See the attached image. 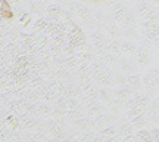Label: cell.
I'll return each instance as SVG.
<instances>
[{"instance_id":"1","label":"cell","mask_w":159,"mask_h":142,"mask_svg":"<svg viewBox=\"0 0 159 142\" xmlns=\"http://www.w3.org/2000/svg\"><path fill=\"white\" fill-rule=\"evenodd\" d=\"M0 15L6 18V19H12L13 18V12H12V7L7 3V0H0Z\"/></svg>"}]
</instances>
